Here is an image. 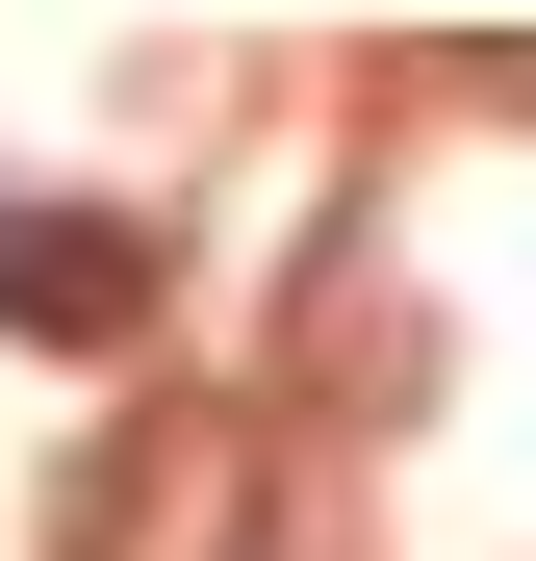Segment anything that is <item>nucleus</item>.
<instances>
[{
	"label": "nucleus",
	"mask_w": 536,
	"mask_h": 561,
	"mask_svg": "<svg viewBox=\"0 0 536 561\" xmlns=\"http://www.w3.org/2000/svg\"><path fill=\"white\" fill-rule=\"evenodd\" d=\"M77 561H255V434H153V459H77Z\"/></svg>",
	"instance_id": "f257e3e1"
},
{
	"label": "nucleus",
	"mask_w": 536,
	"mask_h": 561,
	"mask_svg": "<svg viewBox=\"0 0 536 561\" xmlns=\"http://www.w3.org/2000/svg\"><path fill=\"white\" fill-rule=\"evenodd\" d=\"M0 332H26V357H128L153 332V230L128 205H26V230H0Z\"/></svg>",
	"instance_id": "f03ea898"
}]
</instances>
